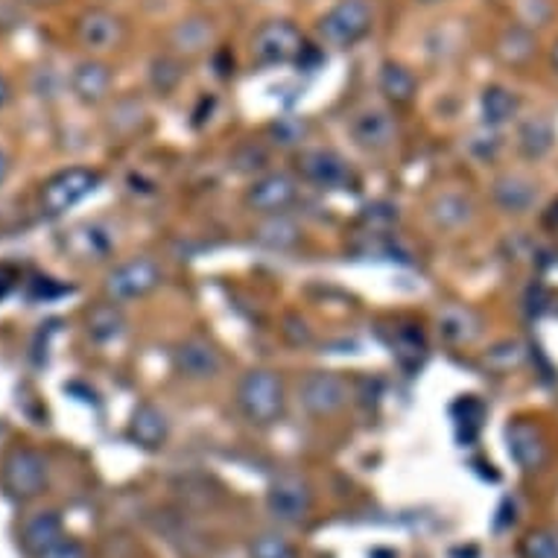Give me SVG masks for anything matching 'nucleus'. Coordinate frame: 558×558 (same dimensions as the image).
<instances>
[{
  "mask_svg": "<svg viewBox=\"0 0 558 558\" xmlns=\"http://www.w3.org/2000/svg\"><path fill=\"white\" fill-rule=\"evenodd\" d=\"M311 45L293 21L269 19L248 38V56L257 68H284V64H302Z\"/></svg>",
  "mask_w": 558,
  "mask_h": 558,
  "instance_id": "obj_2",
  "label": "nucleus"
},
{
  "mask_svg": "<svg viewBox=\"0 0 558 558\" xmlns=\"http://www.w3.org/2000/svg\"><path fill=\"white\" fill-rule=\"evenodd\" d=\"M500 149H504V141H500V132L492 126H480L476 132L465 137V153L480 165H488V161H495L500 156Z\"/></svg>",
  "mask_w": 558,
  "mask_h": 558,
  "instance_id": "obj_30",
  "label": "nucleus"
},
{
  "mask_svg": "<svg viewBox=\"0 0 558 558\" xmlns=\"http://www.w3.org/2000/svg\"><path fill=\"white\" fill-rule=\"evenodd\" d=\"M377 85H380V94L392 106H410L415 100V94H418V80H415V74H412L407 64L395 62V59H386L380 64Z\"/></svg>",
  "mask_w": 558,
  "mask_h": 558,
  "instance_id": "obj_25",
  "label": "nucleus"
},
{
  "mask_svg": "<svg viewBox=\"0 0 558 558\" xmlns=\"http://www.w3.org/2000/svg\"><path fill=\"white\" fill-rule=\"evenodd\" d=\"M62 535V518L56 512H38L33 514L27 523H24V544H27L29 553H41L50 544H56Z\"/></svg>",
  "mask_w": 558,
  "mask_h": 558,
  "instance_id": "obj_28",
  "label": "nucleus"
},
{
  "mask_svg": "<svg viewBox=\"0 0 558 558\" xmlns=\"http://www.w3.org/2000/svg\"><path fill=\"white\" fill-rule=\"evenodd\" d=\"M10 287H12V272L7 269V266H0V299L10 293Z\"/></svg>",
  "mask_w": 558,
  "mask_h": 558,
  "instance_id": "obj_38",
  "label": "nucleus"
},
{
  "mask_svg": "<svg viewBox=\"0 0 558 558\" xmlns=\"http://www.w3.org/2000/svg\"><path fill=\"white\" fill-rule=\"evenodd\" d=\"M299 401L316 418L333 415L348 403L345 377H339L337 372H311V375H304L302 384H299Z\"/></svg>",
  "mask_w": 558,
  "mask_h": 558,
  "instance_id": "obj_10",
  "label": "nucleus"
},
{
  "mask_svg": "<svg viewBox=\"0 0 558 558\" xmlns=\"http://www.w3.org/2000/svg\"><path fill=\"white\" fill-rule=\"evenodd\" d=\"M102 175L97 170H88V167H68L62 173L50 175L41 187V211L47 217H62L71 208H76L85 196H92L97 187H100Z\"/></svg>",
  "mask_w": 558,
  "mask_h": 558,
  "instance_id": "obj_4",
  "label": "nucleus"
},
{
  "mask_svg": "<svg viewBox=\"0 0 558 558\" xmlns=\"http://www.w3.org/2000/svg\"><path fill=\"white\" fill-rule=\"evenodd\" d=\"M27 7H36V10H50V7H59L62 0H24Z\"/></svg>",
  "mask_w": 558,
  "mask_h": 558,
  "instance_id": "obj_40",
  "label": "nucleus"
},
{
  "mask_svg": "<svg viewBox=\"0 0 558 558\" xmlns=\"http://www.w3.org/2000/svg\"><path fill=\"white\" fill-rule=\"evenodd\" d=\"M266 509L284 523H299L313 509L311 485L299 476H278L266 492Z\"/></svg>",
  "mask_w": 558,
  "mask_h": 558,
  "instance_id": "obj_14",
  "label": "nucleus"
},
{
  "mask_svg": "<svg viewBox=\"0 0 558 558\" xmlns=\"http://www.w3.org/2000/svg\"><path fill=\"white\" fill-rule=\"evenodd\" d=\"M304 231L299 229V222L287 214H272L264 217V222L255 229V243L264 248H275V252H287L302 243Z\"/></svg>",
  "mask_w": 558,
  "mask_h": 558,
  "instance_id": "obj_26",
  "label": "nucleus"
},
{
  "mask_svg": "<svg viewBox=\"0 0 558 558\" xmlns=\"http://www.w3.org/2000/svg\"><path fill=\"white\" fill-rule=\"evenodd\" d=\"M523 558H558V538L547 530L530 532L521 544Z\"/></svg>",
  "mask_w": 558,
  "mask_h": 558,
  "instance_id": "obj_35",
  "label": "nucleus"
},
{
  "mask_svg": "<svg viewBox=\"0 0 558 558\" xmlns=\"http://www.w3.org/2000/svg\"><path fill=\"white\" fill-rule=\"evenodd\" d=\"M129 436L135 445L147 450H161L170 439V422L167 415L153 403H141L132 412V422H129Z\"/></svg>",
  "mask_w": 558,
  "mask_h": 558,
  "instance_id": "obj_21",
  "label": "nucleus"
},
{
  "mask_svg": "<svg viewBox=\"0 0 558 558\" xmlns=\"http://www.w3.org/2000/svg\"><path fill=\"white\" fill-rule=\"evenodd\" d=\"M495 56L506 64V68H526V64L538 56V38H535V29L521 24V21L504 27L495 41Z\"/></svg>",
  "mask_w": 558,
  "mask_h": 558,
  "instance_id": "obj_20",
  "label": "nucleus"
},
{
  "mask_svg": "<svg viewBox=\"0 0 558 558\" xmlns=\"http://www.w3.org/2000/svg\"><path fill=\"white\" fill-rule=\"evenodd\" d=\"M375 29L372 0H337L316 19V38L330 50H351Z\"/></svg>",
  "mask_w": 558,
  "mask_h": 558,
  "instance_id": "obj_1",
  "label": "nucleus"
},
{
  "mask_svg": "<svg viewBox=\"0 0 558 558\" xmlns=\"http://www.w3.org/2000/svg\"><path fill=\"white\" fill-rule=\"evenodd\" d=\"M214 45H217V24L205 12L184 15L167 33V50H173V53H179L187 62L196 59V56L211 53Z\"/></svg>",
  "mask_w": 558,
  "mask_h": 558,
  "instance_id": "obj_12",
  "label": "nucleus"
},
{
  "mask_svg": "<svg viewBox=\"0 0 558 558\" xmlns=\"http://www.w3.org/2000/svg\"><path fill=\"white\" fill-rule=\"evenodd\" d=\"M269 135H272V144H278V147H299L304 135H307V123L299 118H281L269 126Z\"/></svg>",
  "mask_w": 558,
  "mask_h": 558,
  "instance_id": "obj_34",
  "label": "nucleus"
},
{
  "mask_svg": "<svg viewBox=\"0 0 558 558\" xmlns=\"http://www.w3.org/2000/svg\"><path fill=\"white\" fill-rule=\"evenodd\" d=\"M173 372L187 384H208L222 372V354L208 339L187 337L170 354Z\"/></svg>",
  "mask_w": 558,
  "mask_h": 558,
  "instance_id": "obj_8",
  "label": "nucleus"
},
{
  "mask_svg": "<svg viewBox=\"0 0 558 558\" xmlns=\"http://www.w3.org/2000/svg\"><path fill=\"white\" fill-rule=\"evenodd\" d=\"M231 161H234V170H238V173H264L266 165H269V149H266L264 144L246 141V144H240V147L234 149Z\"/></svg>",
  "mask_w": 558,
  "mask_h": 558,
  "instance_id": "obj_32",
  "label": "nucleus"
},
{
  "mask_svg": "<svg viewBox=\"0 0 558 558\" xmlns=\"http://www.w3.org/2000/svg\"><path fill=\"white\" fill-rule=\"evenodd\" d=\"M10 100H12V85L7 76L0 74V109H3V106H7Z\"/></svg>",
  "mask_w": 558,
  "mask_h": 558,
  "instance_id": "obj_37",
  "label": "nucleus"
},
{
  "mask_svg": "<svg viewBox=\"0 0 558 558\" xmlns=\"http://www.w3.org/2000/svg\"><path fill=\"white\" fill-rule=\"evenodd\" d=\"M248 558H299V553L281 535H257L248 544Z\"/></svg>",
  "mask_w": 558,
  "mask_h": 558,
  "instance_id": "obj_33",
  "label": "nucleus"
},
{
  "mask_svg": "<svg viewBox=\"0 0 558 558\" xmlns=\"http://www.w3.org/2000/svg\"><path fill=\"white\" fill-rule=\"evenodd\" d=\"M7 175H10V156L0 149V184L7 182Z\"/></svg>",
  "mask_w": 558,
  "mask_h": 558,
  "instance_id": "obj_39",
  "label": "nucleus"
},
{
  "mask_svg": "<svg viewBox=\"0 0 558 558\" xmlns=\"http://www.w3.org/2000/svg\"><path fill=\"white\" fill-rule=\"evenodd\" d=\"M238 407L243 418L257 427H272L284 415L287 398L281 377L272 368H248L238 384Z\"/></svg>",
  "mask_w": 558,
  "mask_h": 558,
  "instance_id": "obj_3",
  "label": "nucleus"
},
{
  "mask_svg": "<svg viewBox=\"0 0 558 558\" xmlns=\"http://www.w3.org/2000/svg\"><path fill=\"white\" fill-rule=\"evenodd\" d=\"M64 248L85 264H100L114 252V240L109 231L100 229L97 222H80L71 231H64Z\"/></svg>",
  "mask_w": 558,
  "mask_h": 558,
  "instance_id": "obj_18",
  "label": "nucleus"
},
{
  "mask_svg": "<svg viewBox=\"0 0 558 558\" xmlns=\"http://www.w3.org/2000/svg\"><path fill=\"white\" fill-rule=\"evenodd\" d=\"M126 328V319H123V313H120L118 302H106L97 304L92 313H88V333H92L97 342H111V339H118Z\"/></svg>",
  "mask_w": 558,
  "mask_h": 558,
  "instance_id": "obj_29",
  "label": "nucleus"
},
{
  "mask_svg": "<svg viewBox=\"0 0 558 558\" xmlns=\"http://www.w3.org/2000/svg\"><path fill=\"white\" fill-rule=\"evenodd\" d=\"M165 281V272L161 266L153 260V257H132V260H123L106 275L102 281V290L109 295V302H135V299H144L153 290H158Z\"/></svg>",
  "mask_w": 558,
  "mask_h": 558,
  "instance_id": "obj_5",
  "label": "nucleus"
},
{
  "mask_svg": "<svg viewBox=\"0 0 558 558\" xmlns=\"http://www.w3.org/2000/svg\"><path fill=\"white\" fill-rule=\"evenodd\" d=\"M38 558H88L85 556V549L76 544V541H68V538H59L56 544H50L47 549L38 553Z\"/></svg>",
  "mask_w": 558,
  "mask_h": 558,
  "instance_id": "obj_36",
  "label": "nucleus"
},
{
  "mask_svg": "<svg viewBox=\"0 0 558 558\" xmlns=\"http://www.w3.org/2000/svg\"><path fill=\"white\" fill-rule=\"evenodd\" d=\"M492 196H495V205L500 211L526 214L538 202V184L523 173H504L497 175L495 184H492Z\"/></svg>",
  "mask_w": 558,
  "mask_h": 558,
  "instance_id": "obj_17",
  "label": "nucleus"
},
{
  "mask_svg": "<svg viewBox=\"0 0 558 558\" xmlns=\"http://www.w3.org/2000/svg\"><path fill=\"white\" fill-rule=\"evenodd\" d=\"M514 147L526 161H541L549 156V149L556 147V126L549 118H526L518 123L514 132Z\"/></svg>",
  "mask_w": 558,
  "mask_h": 558,
  "instance_id": "obj_22",
  "label": "nucleus"
},
{
  "mask_svg": "<svg viewBox=\"0 0 558 558\" xmlns=\"http://www.w3.org/2000/svg\"><path fill=\"white\" fill-rule=\"evenodd\" d=\"M518 111H521V100L506 85H488L480 94V118H483V126H506V123H512L518 118Z\"/></svg>",
  "mask_w": 558,
  "mask_h": 558,
  "instance_id": "obj_24",
  "label": "nucleus"
},
{
  "mask_svg": "<svg viewBox=\"0 0 558 558\" xmlns=\"http://www.w3.org/2000/svg\"><path fill=\"white\" fill-rule=\"evenodd\" d=\"M476 217V205L468 193H439L436 199L430 202V220L439 226L441 231H459L471 226Z\"/></svg>",
  "mask_w": 558,
  "mask_h": 558,
  "instance_id": "obj_23",
  "label": "nucleus"
},
{
  "mask_svg": "<svg viewBox=\"0 0 558 558\" xmlns=\"http://www.w3.org/2000/svg\"><path fill=\"white\" fill-rule=\"evenodd\" d=\"M184 76H187V59L173 50H165L149 62V85L158 97H170L182 85Z\"/></svg>",
  "mask_w": 558,
  "mask_h": 558,
  "instance_id": "obj_27",
  "label": "nucleus"
},
{
  "mask_svg": "<svg viewBox=\"0 0 558 558\" xmlns=\"http://www.w3.org/2000/svg\"><path fill=\"white\" fill-rule=\"evenodd\" d=\"M295 199H299V182L290 173H260L243 196L248 211H255L257 217L287 214Z\"/></svg>",
  "mask_w": 558,
  "mask_h": 558,
  "instance_id": "obj_7",
  "label": "nucleus"
},
{
  "mask_svg": "<svg viewBox=\"0 0 558 558\" xmlns=\"http://www.w3.org/2000/svg\"><path fill=\"white\" fill-rule=\"evenodd\" d=\"M549 64H553V71L558 74V38H556V45L549 47Z\"/></svg>",
  "mask_w": 558,
  "mask_h": 558,
  "instance_id": "obj_41",
  "label": "nucleus"
},
{
  "mask_svg": "<svg viewBox=\"0 0 558 558\" xmlns=\"http://www.w3.org/2000/svg\"><path fill=\"white\" fill-rule=\"evenodd\" d=\"M126 21L120 19L118 12L102 10V7L85 10L83 15L74 21L76 45L83 47V50H88L92 56L118 50V47L126 41Z\"/></svg>",
  "mask_w": 558,
  "mask_h": 558,
  "instance_id": "obj_6",
  "label": "nucleus"
},
{
  "mask_svg": "<svg viewBox=\"0 0 558 558\" xmlns=\"http://www.w3.org/2000/svg\"><path fill=\"white\" fill-rule=\"evenodd\" d=\"M436 330L445 345L465 348L483 337V316L468 304H445L436 316Z\"/></svg>",
  "mask_w": 558,
  "mask_h": 558,
  "instance_id": "obj_15",
  "label": "nucleus"
},
{
  "mask_svg": "<svg viewBox=\"0 0 558 558\" xmlns=\"http://www.w3.org/2000/svg\"><path fill=\"white\" fill-rule=\"evenodd\" d=\"M506 445H509V457L518 462L521 471H535V468L544 465V459H547V439H544V430H541L535 422H526V418H514V422L506 427Z\"/></svg>",
  "mask_w": 558,
  "mask_h": 558,
  "instance_id": "obj_16",
  "label": "nucleus"
},
{
  "mask_svg": "<svg viewBox=\"0 0 558 558\" xmlns=\"http://www.w3.org/2000/svg\"><path fill=\"white\" fill-rule=\"evenodd\" d=\"M422 7H436V3H445V0H418Z\"/></svg>",
  "mask_w": 558,
  "mask_h": 558,
  "instance_id": "obj_42",
  "label": "nucleus"
},
{
  "mask_svg": "<svg viewBox=\"0 0 558 558\" xmlns=\"http://www.w3.org/2000/svg\"><path fill=\"white\" fill-rule=\"evenodd\" d=\"M111 83H114V74L100 59H83L71 74V88H74L76 100L85 102V106H97V102L106 100Z\"/></svg>",
  "mask_w": 558,
  "mask_h": 558,
  "instance_id": "obj_19",
  "label": "nucleus"
},
{
  "mask_svg": "<svg viewBox=\"0 0 558 558\" xmlns=\"http://www.w3.org/2000/svg\"><path fill=\"white\" fill-rule=\"evenodd\" d=\"M526 360V345L518 339H504L492 345V351L485 354V366H492L495 372H512Z\"/></svg>",
  "mask_w": 558,
  "mask_h": 558,
  "instance_id": "obj_31",
  "label": "nucleus"
},
{
  "mask_svg": "<svg viewBox=\"0 0 558 558\" xmlns=\"http://www.w3.org/2000/svg\"><path fill=\"white\" fill-rule=\"evenodd\" d=\"M3 485L15 497H36L47 485V462L33 448H15L3 462Z\"/></svg>",
  "mask_w": 558,
  "mask_h": 558,
  "instance_id": "obj_11",
  "label": "nucleus"
},
{
  "mask_svg": "<svg viewBox=\"0 0 558 558\" xmlns=\"http://www.w3.org/2000/svg\"><path fill=\"white\" fill-rule=\"evenodd\" d=\"M295 170L307 184H316L322 191H333V187H345L351 182V167L339 153L333 149H302L295 156Z\"/></svg>",
  "mask_w": 558,
  "mask_h": 558,
  "instance_id": "obj_13",
  "label": "nucleus"
},
{
  "mask_svg": "<svg viewBox=\"0 0 558 558\" xmlns=\"http://www.w3.org/2000/svg\"><path fill=\"white\" fill-rule=\"evenodd\" d=\"M348 135L366 153H386L398 137V120L389 109L380 106H363L348 120Z\"/></svg>",
  "mask_w": 558,
  "mask_h": 558,
  "instance_id": "obj_9",
  "label": "nucleus"
}]
</instances>
